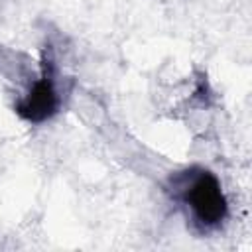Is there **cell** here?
Returning a JSON list of instances; mask_svg holds the SVG:
<instances>
[{
  "label": "cell",
  "instance_id": "7a4b0ae2",
  "mask_svg": "<svg viewBox=\"0 0 252 252\" xmlns=\"http://www.w3.org/2000/svg\"><path fill=\"white\" fill-rule=\"evenodd\" d=\"M63 104V94L59 89V71L49 45L41 51L39 61V75L32 81L30 89L16 100L14 112L30 122V124H43L51 120Z\"/></svg>",
  "mask_w": 252,
  "mask_h": 252
},
{
  "label": "cell",
  "instance_id": "6da1fadb",
  "mask_svg": "<svg viewBox=\"0 0 252 252\" xmlns=\"http://www.w3.org/2000/svg\"><path fill=\"white\" fill-rule=\"evenodd\" d=\"M165 193L181 207L191 226L199 232L219 230L228 219V199L217 173L191 165L167 177Z\"/></svg>",
  "mask_w": 252,
  "mask_h": 252
}]
</instances>
